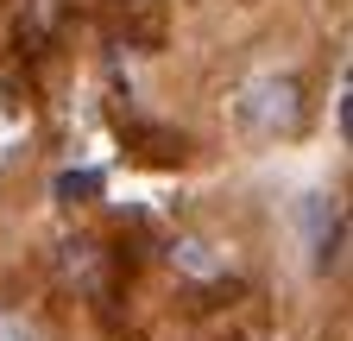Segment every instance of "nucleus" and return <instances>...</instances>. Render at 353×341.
I'll list each match as a JSON object with an SVG mask.
<instances>
[{
  "label": "nucleus",
  "instance_id": "nucleus-1",
  "mask_svg": "<svg viewBox=\"0 0 353 341\" xmlns=\"http://www.w3.org/2000/svg\"><path fill=\"white\" fill-rule=\"evenodd\" d=\"M240 120H246V133H259V139L296 133V126H303V89H296V76H252L246 95H240Z\"/></svg>",
  "mask_w": 353,
  "mask_h": 341
},
{
  "label": "nucleus",
  "instance_id": "nucleus-2",
  "mask_svg": "<svg viewBox=\"0 0 353 341\" xmlns=\"http://www.w3.org/2000/svg\"><path fill=\"white\" fill-rule=\"evenodd\" d=\"M170 260H176V272H190V278H221V253H208V240H176Z\"/></svg>",
  "mask_w": 353,
  "mask_h": 341
},
{
  "label": "nucleus",
  "instance_id": "nucleus-3",
  "mask_svg": "<svg viewBox=\"0 0 353 341\" xmlns=\"http://www.w3.org/2000/svg\"><path fill=\"white\" fill-rule=\"evenodd\" d=\"M51 26H57V0H26V7H19V32L32 38V45H44Z\"/></svg>",
  "mask_w": 353,
  "mask_h": 341
},
{
  "label": "nucleus",
  "instance_id": "nucleus-4",
  "mask_svg": "<svg viewBox=\"0 0 353 341\" xmlns=\"http://www.w3.org/2000/svg\"><path fill=\"white\" fill-rule=\"evenodd\" d=\"M341 246H347V215H334V228H328V240H322V253H316V266H322V272L341 266Z\"/></svg>",
  "mask_w": 353,
  "mask_h": 341
},
{
  "label": "nucleus",
  "instance_id": "nucleus-5",
  "mask_svg": "<svg viewBox=\"0 0 353 341\" xmlns=\"http://www.w3.org/2000/svg\"><path fill=\"white\" fill-rule=\"evenodd\" d=\"M63 196H88V190H101V170H70V177H57Z\"/></svg>",
  "mask_w": 353,
  "mask_h": 341
},
{
  "label": "nucleus",
  "instance_id": "nucleus-6",
  "mask_svg": "<svg viewBox=\"0 0 353 341\" xmlns=\"http://www.w3.org/2000/svg\"><path fill=\"white\" fill-rule=\"evenodd\" d=\"M0 341H38V329L26 316H13V310H0Z\"/></svg>",
  "mask_w": 353,
  "mask_h": 341
}]
</instances>
